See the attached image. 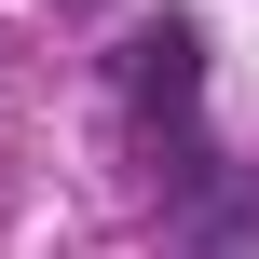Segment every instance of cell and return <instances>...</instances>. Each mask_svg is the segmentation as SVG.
Instances as JSON below:
<instances>
[{"instance_id":"cell-1","label":"cell","mask_w":259,"mask_h":259,"mask_svg":"<svg viewBox=\"0 0 259 259\" xmlns=\"http://www.w3.org/2000/svg\"><path fill=\"white\" fill-rule=\"evenodd\" d=\"M191 82H205V41H191V27H178V14H164V27H137V41H123V96H137V109H150V123H178V109H191Z\"/></svg>"}]
</instances>
